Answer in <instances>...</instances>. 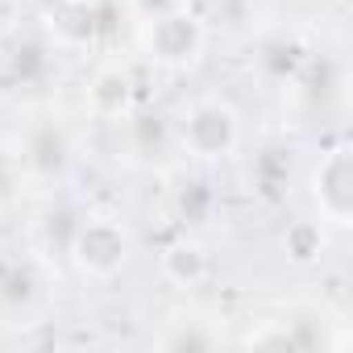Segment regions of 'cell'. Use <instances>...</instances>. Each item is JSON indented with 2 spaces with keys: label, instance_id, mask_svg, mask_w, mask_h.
<instances>
[{
  "label": "cell",
  "instance_id": "9",
  "mask_svg": "<svg viewBox=\"0 0 353 353\" xmlns=\"http://www.w3.org/2000/svg\"><path fill=\"white\" fill-rule=\"evenodd\" d=\"M158 274L174 291H196L212 279V254L196 233H179L158 250Z\"/></svg>",
  "mask_w": 353,
  "mask_h": 353
},
{
  "label": "cell",
  "instance_id": "10",
  "mask_svg": "<svg viewBox=\"0 0 353 353\" xmlns=\"http://www.w3.org/2000/svg\"><path fill=\"white\" fill-rule=\"evenodd\" d=\"M250 349H336L332 336H324V324L316 316H279V320H262L258 328H250L245 336Z\"/></svg>",
  "mask_w": 353,
  "mask_h": 353
},
{
  "label": "cell",
  "instance_id": "6",
  "mask_svg": "<svg viewBox=\"0 0 353 353\" xmlns=\"http://www.w3.org/2000/svg\"><path fill=\"white\" fill-rule=\"evenodd\" d=\"M63 50L46 38V30L34 26H9L0 34V79L9 88H42L54 75V59Z\"/></svg>",
  "mask_w": 353,
  "mask_h": 353
},
{
  "label": "cell",
  "instance_id": "14",
  "mask_svg": "<svg viewBox=\"0 0 353 353\" xmlns=\"http://www.w3.org/2000/svg\"><path fill=\"white\" fill-rule=\"evenodd\" d=\"M170 204H174V216H179L183 229H200V225H208V216L216 208V192L204 179H188V183L174 188V200Z\"/></svg>",
  "mask_w": 353,
  "mask_h": 353
},
{
  "label": "cell",
  "instance_id": "17",
  "mask_svg": "<svg viewBox=\"0 0 353 353\" xmlns=\"http://www.w3.org/2000/svg\"><path fill=\"white\" fill-rule=\"evenodd\" d=\"M162 5H188V0H162Z\"/></svg>",
  "mask_w": 353,
  "mask_h": 353
},
{
  "label": "cell",
  "instance_id": "3",
  "mask_svg": "<svg viewBox=\"0 0 353 353\" xmlns=\"http://www.w3.org/2000/svg\"><path fill=\"white\" fill-rule=\"evenodd\" d=\"M67 262L92 283H112L133 262L129 225L121 216H112V212H83L75 221L71 241H67Z\"/></svg>",
  "mask_w": 353,
  "mask_h": 353
},
{
  "label": "cell",
  "instance_id": "1",
  "mask_svg": "<svg viewBox=\"0 0 353 353\" xmlns=\"http://www.w3.org/2000/svg\"><path fill=\"white\" fill-rule=\"evenodd\" d=\"M170 133H174V150L192 162H200V166L229 162L245 141L241 108L229 96H216V92L192 96L183 104V112L170 121Z\"/></svg>",
  "mask_w": 353,
  "mask_h": 353
},
{
  "label": "cell",
  "instance_id": "11",
  "mask_svg": "<svg viewBox=\"0 0 353 353\" xmlns=\"http://www.w3.org/2000/svg\"><path fill=\"white\" fill-rule=\"evenodd\" d=\"M307 59H312V50H307L299 38H291V34H274V38L258 42V54H254L258 71H262L274 88L295 83V75L307 67Z\"/></svg>",
  "mask_w": 353,
  "mask_h": 353
},
{
  "label": "cell",
  "instance_id": "13",
  "mask_svg": "<svg viewBox=\"0 0 353 353\" xmlns=\"http://www.w3.org/2000/svg\"><path fill=\"white\" fill-rule=\"evenodd\" d=\"M216 345H221V328H212V320H200V316H170L166 328L154 336V349H170V353L216 349Z\"/></svg>",
  "mask_w": 353,
  "mask_h": 353
},
{
  "label": "cell",
  "instance_id": "2",
  "mask_svg": "<svg viewBox=\"0 0 353 353\" xmlns=\"http://www.w3.org/2000/svg\"><path fill=\"white\" fill-rule=\"evenodd\" d=\"M208 38H212V26L192 5H162L158 13L141 17L137 26L141 54L162 71H192L204 59Z\"/></svg>",
  "mask_w": 353,
  "mask_h": 353
},
{
  "label": "cell",
  "instance_id": "5",
  "mask_svg": "<svg viewBox=\"0 0 353 353\" xmlns=\"http://www.w3.org/2000/svg\"><path fill=\"white\" fill-rule=\"evenodd\" d=\"M46 312L42 258L26 250H0V324H38Z\"/></svg>",
  "mask_w": 353,
  "mask_h": 353
},
{
  "label": "cell",
  "instance_id": "16",
  "mask_svg": "<svg viewBox=\"0 0 353 353\" xmlns=\"http://www.w3.org/2000/svg\"><path fill=\"white\" fill-rule=\"evenodd\" d=\"M17 183H21V174H17V162H13V154H5V150H0V200H9V196L17 192Z\"/></svg>",
  "mask_w": 353,
  "mask_h": 353
},
{
  "label": "cell",
  "instance_id": "15",
  "mask_svg": "<svg viewBox=\"0 0 353 353\" xmlns=\"http://www.w3.org/2000/svg\"><path fill=\"white\" fill-rule=\"evenodd\" d=\"M212 17L229 34H245L258 17V0H212Z\"/></svg>",
  "mask_w": 353,
  "mask_h": 353
},
{
  "label": "cell",
  "instance_id": "4",
  "mask_svg": "<svg viewBox=\"0 0 353 353\" xmlns=\"http://www.w3.org/2000/svg\"><path fill=\"white\" fill-rule=\"evenodd\" d=\"M75 154H79V141L63 117L26 121V129L17 133V145H13V162H17L21 183H42V188H50V183L59 188L67 179L71 166H75Z\"/></svg>",
  "mask_w": 353,
  "mask_h": 353
},
{
  "label": "cell",
  "instance_id": "8",
  "mask_svg": "<svg viewBox=\"0 0 353 353\" xmlns=\"http://www.w3.org/2000/svg\"><path fill=\"white\" fill-rule=\"evenodd\" d=\"M83 108L92 121H108V125H121L133 117L137 108V79L125 63L117 59H104L92 67L88 83H83Z\"/></svg>",
  "mask_w": 353,
  "mask_h": 353
},
{
  "label": "cell",
  "instance_id": "12",
  "mask_svg": "<svg viewBox=\"0 0 353 353\" xmlns=\"http://www.w3.org/2000/svg\"><path fill=\"white\" fill-rule=\"evenodd\" d=\"M279 250H283V258H287L291 266H299V270L320 266V258H324V250H328V225H324L320 216H295V221L283 225Z\"/></svg>",
  "mask_w": 353,
  "mask_h": 353
},
{
  "label": "cell",
  "instance_id": "7",
  "mask_svg": "<svg viewBox=\"0 0 353 353\" xmlns=\"http://www.w3.org/2000/svg\"><path fill=\"white\" fill-rule=\"evenodd\" d=\"M312 204L328 229L353 225V150L349 141H332L312 166Z\"/></svg>",
  "mask_w": 353,
  "mask_h": 353
}]
</instances>
